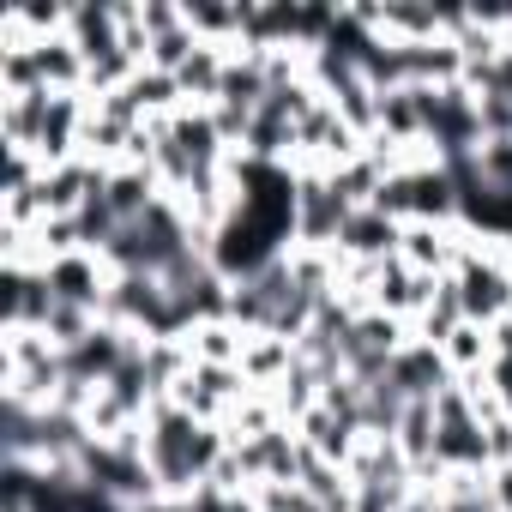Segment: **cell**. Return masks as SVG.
<instances>
[{"label":"cell","instance_id":"obj_5","mask_svg":"<svg viewBox=\"0 0 512 512\" xmlns=\"http://www.w3.org/2000/svg\"><path fill=\"white\" fill-rule=\"evenodd\" d=\"M49 314H55V290L43 272H0V332L7 326L43 332Z\"/></svg>","mask_w":512,"mask_h":512},{"label":"cell","instance_id":"obj_12","mask_svg":"<svg viewBox=\"0 0 512 512\" xmlns=\"http://www.w3.org/2000/svg\"><path fill=\"white\" fill-rule=\"evenodd\" d=\"M440 356H446L452 380H470V374H488V362H494V338H488V326L464 320V326L440 344Z\"/></svg>","mask_w":512,"mask_h":512},{"label":"cell","instance_id":"obj_8","mask_svg":"<svg viewBox=\"0 0 512 512\" xmlns=\"http://www.w3.org/2000/svg\"><path fill=\"white\" fill-rule=\"evenodd\" d=\"M296 434H302V446H308L314 458H326V464H338V470H350V458H356V446H362V428H350V422L332 416L326 404H314V410L296 422Z\"/></svg>","mask_w":512,"mask_h":512},{"label":"cell","instance_id":"obj_4","mask_svg":"<svg viewBox=\"0 0 512 512\" xmlns=\"http://www.w3.org/2000/svg\"><path fill=\"white\" fill-rule=\"evenodd\" d=\"M386 386H392L404 404H416V398H440V392L452 386V368H446V356H440L434 344L410 338V344L392 356V368H386Z\"/></svg>","mask_w":512,"mask_h":512},{"label":"cell","instance_id":"obj_20","mask_svg":"<svg viewBox=\"0 0 512 512\" xmlns=\"http://www.w3.org/2000/svg\"><path fill=\"white\" fill-rule=\"evenodd\" d=\"M488 392L512 410V356H494V362H488Z\"/></svg>","mask_w":512,"mask_h":512},{"label":"cell","instance_id":"obj_3","mask_svg":"<svg viewBox=\"0 0 512 512\" xmlns=\"http://www.w3.org/2000/svg\"><path fill=\"white\" fill-rule=\"evenodd\" d=\"M458 253H464V223H404L398 241V260L422 278H452L458 272Z\"/></svg>","mask_w":512,"mask_h":512},{"label":"cell","instance_id":"obj_6","mask_svg":"<svg viewBox=\"0 0 512 512\" xmlns=\"http://www.w3.org/2000/svg\"><path fill=\"white\" fill-rule=\"evenodd\" d=\"M398 241H404V223L380 205H362V211H350V223L338 235V253L344 260H398Z\"/></svg>","mask_w":512,"mask_h":512},{"label":"cell","instance_id":"obj_16","mask_svg":"<svg viewBox=\"0 0 512 512\" xmlns=\"http://www.w3.org/2000/svg\"><path fill=\"white\" fill-rule=\"evenodd\" d=\"M97 326H103V320H97L91 308L55 302V314H49V326H43V332H49V344H55V350H73V344H85V338H91Z\"/></svg>","mask_w":512,"mask_h":512},{"label":"cell","instance_id":"obj_9","mask_svg":"<svg viewBox=\"0 0 512 512\" xmlns=\"http://www.w3.org/2000/svg\"><path fill=\"white\" fill-rule=\"evenodd\" d=\"M296 362H302V350L290 338H278V332H247V344H241V374H247V386H260V392L290 380Z\"/></svg>","mask_w":512,"mask_h":512},{"label":"cell","instance_id":"obj_14","mask_svg":"<svg viewBox=\"0 0 512 512\" xmlns=\"http://www.w3.org/2000/svg\"><path fill=\"white\" fill-rule=\"evenodd\" d=\"M458 326H464V302H458V284H452V278H440L434 302L422 308V320H416L410 332H416L422 344H434V350H440V344H446V338H452Z\"/></svg>","mask_w":512,"mask_h":512},{"label":"cell","instance_id":"obj_11","mask_svg":"<svg viewBox=\"0 0 512 512\" xmlns=\"http://www.w3.org/2000/svg\"><path fill=\"white\" fill-rule=\"evenodd\" d=\"M181 344H187L193 368H241V344H247V332H241L235 320H205V326H193Z\"/></svg>","mask_w":512,"mask_h":512},{"label":"cell","instance_id":"obj_19","mask_svg":"<svg viewBox=\"0 0 512 512\" xmlns=\"http://www.w3.org/2000/svg\"><path fill=\"white\" fill-rule=\"evenodd\" d=\"M482 452H488V470L512 464V410H500V416L482 422Z\"/></svg>","mask_w":512,"mask_h":512},{"label":"cell","instance_id":"obj_18","mask_svg":"<svg viewBox=\"0 0 512 512\" xmlns=\"http://www.w3.org/2000/svg\"><path fill=\"white\" fill-rule=\"evenodd\" d=\"M476 121H482V145H494V139H512V97H506V91H488V97H476Z\"/></svg>","mask_w":512,"mask_h":512},{"label":"cell","instance_id":"obj_10","mask_svg":"<svg viewBox=\"0 0 512 512\" xmlns=\"http://www.w3.org/2000/svg\"><path fill=\"white\" fill-rule=\"evenodd\" d=\"M380 133H386V139H398V145L428 139V85L380 91Z\"/></svg>","mask_w":512,"mask_h":512},{"label":"cell","instance_id":"obj_13","mask_svg":"<svg viewBox=\"0 0 512 512\" xmlns=\"http://www.w3.org/2000/svg\"><path fill=\"white\" fill-rule=\"evenodd\" d=\"M272 428H284V410H278V398L272 392H260L253 386L235 410H229V422H223V434H229V446H241V440H260V434H272Z\"/></svg>","mask_w":512,"mask_h":512},{"label":"cell","instance_id":"obj_17","mask_svg":"<svg viewBox=\"0 0 512 512\" xmlns=\"http://www.w3.org/2000/svg\"><path fill=\"white\" fill-rule=\"evenodd\" d=\"M476 175H482V187H488L494 199H506V205H512V139L482 145V151H476Z\"/></svg>","mask_w":512,"mask_h":512},{"label":"cell","instance_id":"obj_7","mask_svg":"<svg viewBox=\"0 0 512 512\" xmlns=\"http://www.w3.org/2000/svg\"><path fill=\"white\" fill-rule=\"evenodd\" d=\"M434 290H440V278H422V272H410L404 260H386V266H380V284H374V308L392 314V320H404V326H416L422 308L434 302Z\"/></svg>","mask_w":512,"mask_h":512},{"label":"cell","instance_id":"obj_1","mask_svg":"<svg viewBox=\"0 0 512 512\" xmlns=\"http://www.w3.org/2000/svg\"><path fill=\"white\" fill-rule=\"evenodd\" d=\"M350 199H338L332 175H296V247H338L350 223Z\"/></svg>","mask_w":512,"mask_h":512},{"label":"cell","instance_id":"obj_2","mask_svg":"<svg viewBox=\"0 0 512 512\" xmlns=\"http://www.w3.org/2000/svg\"><path fill=\"white\" fill-rule=\"evenodd\" d=\"M49 290H55V302H73V308H103V296H109V284H115V266L103 260V253H91V247H79V253H67V260H49Z\"/></svg>","mask_w":512,"mask_h":512},{"label":"cell","instance_id":"obj_15","mask_svg":"<svg viewBox=\"0 0 512 512\" xmlns=\"http://www.w3.org/2000/svg\"><path fill=\"white\" fill-rule=\"evenodd\" d=\"M434 434H440V422H434V398H416V404H404V422H398V452L410 458V464H428L434 458Z\"/></svg>","mask_w":512,"mask_h":512}]
</instances>
